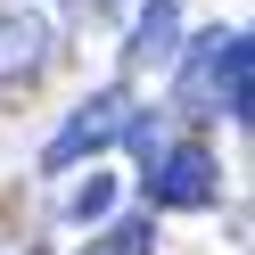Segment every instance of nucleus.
Here are the masks:
<instances>
[{
  "label": "nucleus",
  "mask_w": 255,
  "mask_h": 255,
  "mask_svg": "<svg viewBox=\"0 0 255 255\" xmlns=\"http://www.w3.org/2000/svg\"><path fill=\"white\" fill-rule=\"evenodd\" d=\"M132 116H140V107H132V91H124V83H107V91H91V99H83V107H74V116H66V132H58L50 148H41V165H50V173H74V165H83V156H99V148H116V140H124V124H132Z\"/></svg>",
  "instance_id": "nucleus-1"
},
{
  "label": "nucleus",
  "mask_w": 255,
  "mask_h": 255,
  "mask_svg": "<svg viewBox=\"0 0 255 255\" xmlns=\"http://www.w3.org/2000/svg\"><path fill=\"white\" fill-rule=\"evenodd\" d=\"M83 255H148V214H124L116 231H107L99 247H83Z\"/></svg>",
  "instance_id": "nucleus-7"
},
{
  "label": "nucleus",
  "mask_w": 255,
  "mask_h": 255,
  "mask_svg": "<svg viewBox=\"0 0 255 255\" xmlns=\"http://www.w3.org/2000/svg\"><path fill=\"white\" fill-rule=\"evenodd\" d=\"M181 50V0H140L132 41H124V66H165Z\"/></svg>",
  "instance_id": "nucleus-5"
},
{
  "label": "nucleus",
  "mask_w": 255,
  "mask_h": 255,
  "mask_svg": "<svg viewBox=\"0 0 255 255\" xmlns=\"http://www.w3.org/2000/svg\"><path fill=\"white\" fill-rule=\"evenodd\" d=\"M214 189H222V165L198 148V140L148 156V206H214Z\"/></svg>",
  "instance_id": "nucleus-2"
},
{
  "label": "nucleus",
  "mask_w": 255,
  "mask_h": 255,
  "mask_svg": "<svg viewBox=\"0 0 255 255\" xmlns=\"http://www.w3.org/2000/svg\"><path fill=\"white\" fill-rule=\"evenodd\" d=\"M50 58H58L50 17H33V8H0V91L41 83V74H50Z\"/></svg>",
  "instance_id": "nucleus-3"
},
{
  "label": "nucleus",
  "mask_w": 255,
  "mask_h": 255,
  "mask_svg": "<svg viewBox=\"0 0 255 255\" xmlns=\"http://www.w3.org/2000/svg\"><path fill=\"white\" fill-rule=\"evenodd\" d=\"M107 206H116V173H91V181L66 198V214H74V222H99Z\"/></svg>",
  "instance_id": "nucleus-6"
},
{
  "label": "nucleus",
  "mask_w": 255,
  "mask_h": 255,
  "mask_svg": "<svg viewBox=\"0 0 255 255\" xmlns=\"http://www.w3.org/2000/svg\"><path fill=\"white\" fill-rule=\"evenodd\" d=\"M222 58H231V33H198V50L181 58V107L189 116H222Z\"/></svg>",
  "instance_id": "nucleus-4"
}]
</instances>
